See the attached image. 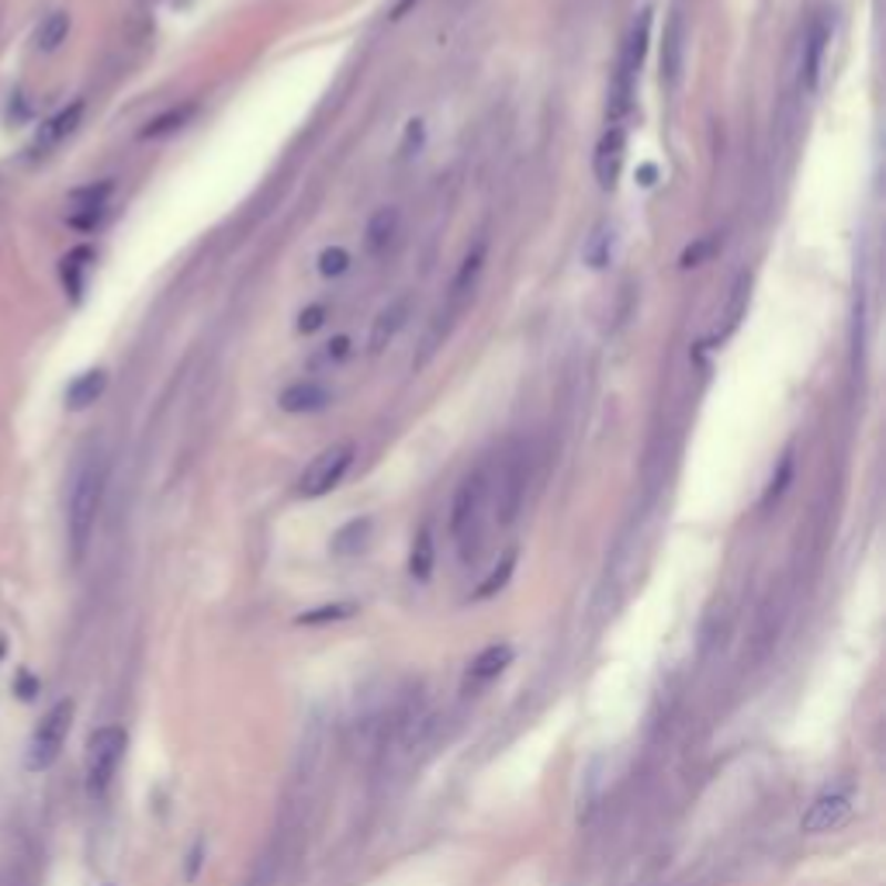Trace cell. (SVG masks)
I'll use <instances>...</instances> for the list:
<instances>
[{
	"label": "cell",
	"mask_w": 886,
	"mask_h": 886,
	"mask_svg": "<svg viewBox=\"0 0 886 886\" xmlns=\"http://www.w3.org/2000/svg\"><path fill=\"white\" fill-rule=\"evenodd\" d=\"M852 807H855L852 786L824 790L811 804V811L804 814V832L807 835H832V832H838V827L852 817Z\"/></svg>",
	"instance_id": "cell-8"
},
{
	"label": "cell",
	"mask_w": 886,
	"mask_h": 886,
	"mask_svg": "<svg viewBox=\"0 0 886 886\" xmlns=\"http://www.w3.org/2000/svg\"><path fill=\"white\" fill-rule=\"evenodd\" d=\"M323 316H326V308H323V305H312L308 312H302V323H298V329H302V333L319 329V326H323Z\"/></svg>",
	"instance_id": "cell-32"
},
{
	"label": "cell",
	"mask_w": 886,
	"mask_h": 886,
	"mask_svg": "<svg viewBox=\"0 0 886 886\" xmlns=\"http://www.w3.org/2000/svg\"><path fill=\"white\" fill-rule=\"evenodd\" d=\"M73 700H60L45 710V717L39 721L32 741H28V758L24 765L32 768V773H45V768L55 765V758L63 755L67 748V737H70V727H73Z\"/></svg>",
	"instance_id": "cell-5"
},
{
	"label": "cell",
	"mask_w": 886,
	"mask_h": 886,
	"mask_svg": "<svg viewBox=\"0 0 886 886\" xmlns=\"http://www.w3.org/2000/svg\"><path fill=\"white\" fill-rule=\"evenodd\" d=\"M202 852H205V845H202V842H197V845L191 848V855H187L191 863H187V873H184L187 879H194V876H197V869H202Z\"/></svg>",
	"instance_id": "cell-34"
},
{
	"label": "cell",
	"mask_w": 886,
	"mask_h": 886,
	"mask_svg": "<svg viewBox=\"0 0 886 886\" xmlns=\"http://www.w3.org/2000/svg\"><path fill=\"white\" fill-rule=\"evenodd\" d=\"M70 35V14L67 11H52L42 18V24L35 28V45L42 52H55Z\"/></svg>",
	"instance_id": "cell-21"
},
{
	"label": "cell",
	"mask_w": 886,
	"mask_h": 886,
	"mask_svg": "<svg viewBox=\"0 0 886 886\" xmlns=\"http://www.w3.org/2000/svg\"><path fill=\"white\" fill-rule=\"evenodd\" d=\"M329 406V391L316 381H295L292 388L281 391L284 413H319Z\"/></svg>",
	"instance_id": "cell-14"
},
{
	"label": "cell",
	"mask_w": 886,
	"mask_h": 886,
	"mask_svg": "<svg viewBox=\"0 0 886 886\" xmlns=\"http://www.w3.org/2000/svg\"><path fill=\"white\" fill-rule=\"evenodd\" d=\"M648 35H651V11H641L634 18V24H631V35H627V42H623L617 80H613V91H610V119H613V125H617V119H623L627 108H631L634 80H638V70H641L644 52H648Z\"/></svg>",
	"instance_id": "cell-3"
},
{
	"label": "cell",
	"mask_w": 886,
	"mask_h": 886,
	"mask_svg": "<svg viewBox=\"0 0 886 886\" xmlns=\"http://www.w3.org/2000/svg\"><path fill=\"white\" fill-rule=\"evenodd\" d=\"M395 236H398V208H378L367 222V249L385 253Z\"/></svg>",
	"instance_id": "cell-20"
},
{
	"label": "cell",
	"mask_w": 886,
	"mask_h": 886,
	"mask_svg": "<svg viewBox=\"0 0 886 886\" xmlns=\"http://www.w3.org/2000/svg\"><path fill=\"white\" fill-rule=\"evenodd\" d=\"M354 607L350 603H339V607H319V610H312V613H302L298 623H326V620H343V617H350Z\"/></svg>",
	"instance_id": "cell-31"
},
{
	"label": "cell",
	"mask_w": 886,
	"mask_h": 886,
	"mask_svg": "<svg viewBox=\"0 0 886 886\" xmlns=\"http://www.w3.org/2000/svg\"><path fill=\"white\" fill-rule=\"evenodd\" d=\"M610 243H613V228L610 225H599L595 233H592V240H589V246H585V261L592 267H607L610 264Z\"/></svg>",
	"instance_id": "cell-27"
},
{
	"label": "cell",
	"mask_w": 886,
	"mask_h": 886,
	"mask_svg": "<svg viewBox=\"0 0 886 886\" xmlns=\"http://www.w3.org/2000/svg\"><path fill=\"white\" fill-rule=\"evenodd\" d=\"M523 489H527V468L517 450H509L499 468L489 471V506L499 523H512L523 506Z\"/></svg>",
	"instance_id": "cell-7"
},
{
	"label": "cell",
	"mask_w": 886,
	"mask_h": 886,
	"mask_svg": "<svg viewBox=\"0 0 886 886\" xmlns=\"http://www.w3.org/2000/svg\"><path fill=\"white\" fill-rule=\"evenodd\" d=\"M125 748H129V734H125L122 727H114V724L98 727V731L91 734V745H88V768H83V773H88V793H91L94 800H104V796H108L114 776H119V765H122V758H125Z\"/></svg>",
	"instance_id": "cell-4"
},
{
	"label": "cell",
	"mask_w": 886,
	"mask_h": 886,
	"mask_svg": "<svg viewBox=\"0 0 886 886\" xmlns=\"http://www.w3.org/2000/svg\"><path fill=\"white\" fill-rule=\"evenodd\" d=\"M104 492H108V457L104 454L83 457V465L77 468L70 481V496H67V540H70L73 561H80L91 548V537H94L101 506H104Z\"/></svg>",
	"instance_id": "cell-1"
},
{
	"label": "cell",
	"mask_w": 886,
	"mask_h": 886,
	"mask_svg": "<svg viewBox=\"0 0 886 886\" xmlns=\"http://www.w3.org/2000/svg\"><path fill=\"white\" fill-rule=\"evenodd\" d=\"M790 478H793V454H786L783 461H780V471L773 475V481H768V492H765V499H762V506H773L783 492H786V485H790Z\"/></svg>",
	"instance_id": "cell-28"
},
{
	"label": "cell",
	"mask_w": 886,
	"mask_h": 886,
	"mask_svg": "<svg viewBox=\"0 0 886 886\" xmlns=\"http://www.w3.org/2000/svg\"><path fill=\"white\" fill-rule=\"evenodd\" d=\"M91 249L88 246H80V249H73L67 261H63V281H67V288L73 292V295H80V288H83V271H88V261H91Z\"/></svg>",
	"instance_id": "cell-26"
},
{
	"label": "cell",
	"mask_w": 886,
	"mask_h": 886,
	"mask_svg": "<svg viewBox=\"0 0 886 886\" xmlns=\"http://www.w3.org/2000/svg\"><path fill=\"white\" fill-rule=\"evenodd\" d=\"M347 354H350V339H347V336H339V339L326 343V360H343Z\"/></svg>",
	"instance_id": "cell-33"
},
{
	"label": "cell",
	"mask_w": 886,
	"mask_h": 886,
	"mask_svg": "<svg viewBox=\"0 0 886 886\" xmlns=\"http://www.w3.org/2000/svg\"><path fill=\"white\" fill-rule=\"evenodd\" d=\"M713 249H717V240H713V236H703V240H696L690 249L682 253V267H700V264L706 261V256H710Z\"/></svg>",
	"instance_id": "cell-30"
},
{
	"label": "cell",
	"mask_w": 886,
	"mask_h": 886,
	"mask_svg": "<svg viewBox=\"0 0 886 886\" xmlns=\"http://www.w3.org/2000/svg\"><path fill=\"white\" fill-rule=\"evenodd\" d=\"M512 568H517V551H506L502 554V561L492 568V576L485 579L478 589H475V599H489V595H496L506 582H509V576H512Z\"/></svg>",
	"instance_id": "cell-24"
},
{
	"label": "cell",
	"mask_w": 886,
	"mask_h": 886,
	"mask_svg": "<svg viewBox=\"0 0 886 886\" xmlns=\"http://www.w3.org/2000/svg\"><path fill=\"white\" fill-rule=\"evenodd\" d=\"M80 119H83V101L67 104L60 114H52V119L39 129V135L32 139V146H28V153H32V156H45V153H52L63 139H70V135L77 132Z\"/></svg>",
	"instance_id": "cell-12"
},
{
	"label": "cell",
	"mask_w": 886,
	"mask_h": 886,
	"mask_svg": "<svg viewBox=\"0 0 886 886\" xmlns=\"http://www.w3.org/2000/svg\"><path fill=\"white\" fill-rule=\"evenodd\" d=\"M481 264H485V243H478V246L465 256L461 271H457V277H454V284H450V298H454V302H465V298L471 295L475 281H478V274H481Z\"/></svg>",
	"instance_id": "cell-22"
},
{
	"label": "cell",
	"mask_w": 886,
	"mask_h": 886,
	"mask_svg": "<svg viewBox=\"0 0 886 886\" xmlns=\"http://www.w3.org/2000/svg\"><path fill=\"white\" fill-rule=\"evenodd\" d=\"M354 454H357V447L350 440H339V444H329L323 454L312 457V465L298 478V496L302 499H323V496H329L336 485L343 481V475L350 471Z\"/></svg>",
	"instance_id": "cell-6"
},
{
	"label": "cell",
	"mask_w": 886,
	"mask_h": 886,
	"mask_svg": "<svg viewBox=\"0 0 886 886\" xmlns=\"http://www.w3.org/2000/svg\"><path fill=\"white\" fill-rule=\"evenodd\" d=\"M509 662H512V648H509V644H489V648H485V651L478 654V659L468 665L465 682H468V685H485V682H492L496 675L506 672Z\"/></svg>",
	"instance_id": "cell-15"
},
{
	"label": "cell",
	"mask_w": 886,
	"mask_h": 886,
	"mask_svg": "<svg viewBox=\"0 0 886 886\" xmlns=\"http://www.w3.org/2000/svg\"><path fill=\"white\" fill-rule=\"evenodd\" d=\"M623 160H627V135H623L620 125H610L603 132V139L595 142V156H592V170H595L599 187H603V191L617 187Z\"/></svg>",
	"instance_id": "cell-10"
},
{
	"label": "cell",
	"mask_w": 886,
	"mask_h": 886,
	"mask_svg": "<svg viewBox=\"0 0 886 886\" xmlns=\"http://www.w3.org/2000/svg\"><path fill=\"white\" fill-rule=\"evenodd\" d=\"M682 55H685V21L675 11L665 28V42H662V83L675 88L682 77Z\"/></svg>",
	"instance_id": "cell-13"
},
{
	"label": "cell",
	"mask_w": 886,
	"mask_h": 886,
	"mask_svg": "<svg viewBox=\"0 0 886 886\" xmlns=\"http://www.w3.org/2000/svg\"><path fill=\"white\" fill-rule=\"evenodd\" d=\"M748 298H752V274H737L734 284L727 288V298L717 312V323H713L706 343L710 347H721L724 339H731V333L741 326V319H745V312H748Z\"/></svg>",
	"instance_id": "cell-9"
},
{
	"label": "cell",
	"mask_w": 886,
	"mask_h": 886,
	"mask_svg": "<svg viewBox=\"0 0 886 886\" xmlns=\"http://www.w3.org/2000/svg\"><path fill=\"white\" fill-rule=\"evenodd\" d=\"M489 509V468H475L457 485L454 506H450V533L454 540L468 551L471 540L481 537V520Z\"/></svg>",
	"instance_id": "cell-2"
},
{
	"label": "cell",
	"mask_w": 886,
	"mask_h": 886,
	"mask_svg": "<svg viewBox=\"0 0 886 886\" xmlns=\"http://www.w3.org/2000/svg\"><path fill=\"white\" fill-rule=\"evenodd\" d=\"M824 49H827V24L824 21H814V28L807 32V42H804V88L814 94L817 91V80H821V67H824Z\"/></svg>",
	"instance_id": "cell-17"
},
{
	"label": "cell",
	"mask_w": 886,
	"mask_h": 886,
	"mask_svg": "<svg viewBox=\"0 0 886 886\" xmlns=\"http://www.w3.org/2000/svg\"><path fill=\"white\" fill-rule=\"evenodd\" d=\"M191 104H181V108H174V111H166V114H160V119H153L146 129H142V139H160V135H166V132H177L187 119H191Z\"/></svg>",
	"instance_id": "cell-25"
},
{
	"label": "cell",
	"mask_w": 886,
	"mask_h": 886,
	"mask_svg": "<svg viewBox=\"0 0 886 886\" xmlns=\"http://www.w3.org/2000/svg\"><path fill=\"white\" fill-rule=\"evenodd\" d=\"M367 537H370V520L360 517V520H350V523H343L336 533H333V554L336 558H354L367 548Z\"/></svg>",
	"instance_id": "cell-18"
},
{
	"label": "cell",
	"mask_w": 886,
	"mask_h": 886,
	"mask_svg": "<svg viewBox=\"0 0 886 886\" xmlns=\"http://www.w3.org/2000/svg\"><path fill=\"white\" fill-rule=\"evenodd\" d=\"M114 184L111 181H101V184H88V187H77L70 194V205L73 212L77 208H108V197H111Z\"/></svg>",
	"instance_id": "cell-23"
},
{
	"label": "cell",
	"mask_w": 886,
	"mask_h": 886,
	"mask_svg": "<svg viewBox=\"0 0 886 886\" xmlns=\"http://www.w3.org/2000/svg\"><path fill=\"white\" fill-rule=\"evenodd\" d=\"M347 267H350V253L343 249V246H333V249H326V253L319 256V271H323L326 277H339Z\"/></svg>",
	"instance_id": "cell-29"
},
{
	"label": "cell",
	"mask_w": 886,
	"mask_h": 886,
	"mask_svg": "<svg viewBox=\"0 0 886 886\" xmlns=\"http://www.w3.org/2000/svg\"><path fill=\"white\" fill-rule=\"evenodd\" d=\"M434 564H437V544H434V533L422 527L413 540V551H409V576L416 582H426L434 576Z\"/></svg>",
	"instance_id": "cell-19"
},
{
	"label": "cell",
	"mask_w": 886,
	"mask_h": 886,
	"mask_svg": "<svg viewBox=\"0 0 886 886\" xmlns=\"http://www.w3.org/2000/svg\"><path fill=\"white\" fill-rule=\"evenodd\" d=\"M413 8H416V0H398V4L391 8V18H395V21H398V18H406Z\"/></svg>",
	"instance_id": "cell-35"
},
{
	"label": "cell",
	"mask_w": 886,
	"mask_h": 886,
	"mask_svg": "<svg viewBox=\"0 0 886 886\" xmlns=\"http://www.w3.org/2000/svg\"><path fill=\"white\" fill-rule=\"evenodd\" d=\"M409 316H413V298H409V295L391 298V302L378 312V319L370 323V339H367L370 354H385L388 343L406 329Z\"/></svg>",
	"instance_id": "cell-11"
},
{
	"label": "cell",
	"mask_w": 886,
	"mask_h": 886,
	"mask_svg": "<svg viewBox=\"0 0 886 886\" xmlns=\"http://www.w3.org/2000/svg\"><path fill=\"white\" fill-rule=\"evenodd\" d=\"M104 388H108V375L101 367H91V370H83V375L77 378V381H70V388H67V406L70 409H91L98 398L104 395Z\"/></svg>",
	"instance_id": "cell-16"
}]
</instances>
